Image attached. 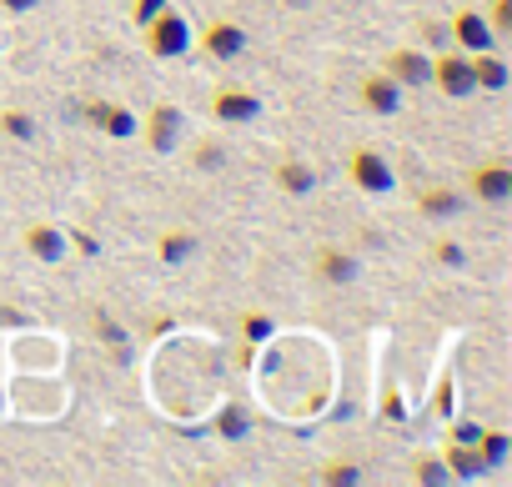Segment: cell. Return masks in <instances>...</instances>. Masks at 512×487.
<instances>
[{
  "instance_id": "obj_1",
  "label": "cell",
  "mask_w": 512,
  "mask_h": 487,
  "mask_svg": "<svg viewBox=\"0 0 512 487\" xmlns=\"http://www.w3.org/2000/svg\"><path fill=\"white\" fill-rule=\"evenodd\" d=\"M136 31H141V46H146L151 61H176V56L191 51V21L171 6V0H166V6H161L146 26H136Z\"/></svg>"
},
{
  "instance_id": "obj_2",
  "label": "cell",
  "mask_w": 512,
  "mask_h": 487,
  "mask_svg": "<svg viewBox=\"0 0 512 487\" xmlns=\"http://www.w3.org/2000/svg\"><path fill=\"white\" fill-rule=\"evenodd\" d=\"M136 131L146 136V146H151L156 156H171V151L181 146L186 116H181V106H176V101H156V106L146 111V121H136Z\"/></svg>"
},
{
  "instance_id": "obj_3",
  "label": "cell",
  "mask_w": 512,
  "mask_h": 487,
  "mask_svg": "<svg viewBox=\"0 0 512 487\" xmlns=\"http://www.w3.org/2000/svg\"><path fill=\"white\" fill-rule=\"evenodd\" d=\"M347 181H352L357 191H367V196H387V191L397 186L387 156L372 151V146H352V151H347Z\"/></svg>"
},
{
  "instance_id": "obj_4",
  "label": "cell",
  "mask_w": 512,
  "mask_h": 487,
  "mask_svg": "<svg viewBox=\"0 0 512 487\" xmlns=\"http://www.w3.org/2000/svg\"><path fill=\"white\" fill-rule=\"evenodd\" d=\"M427 86H437L447 101H462V96H477V86H472V61H467V51H442V56H432V81Z\"/></svg>"
},
{
  "instance_id": "obj_5",
  "label": "cell",
  "mask_w": 512,
  "mask_h": 487,
  "mask_svg": "<svg viewBox=\"0 0 512 487\" xmlns=\"http://www.w3.org/2000/svg\"><path fill=\"white\" fill-rule=\"evenodd\" d=\"M462 181H467V196L482 201V206H502V201L512 196V166H507V161H482V166H472Z\"/></svg>"
},
{
  "instance_id": "obj_6",
  "label": "cell",
  "mask_w": 512,
  "mask_h": 487,
  "mask_svg": "<svg viewBox=\"0 0 512 487\" xmlns=\"http://www.w3.org/2000/svg\"><path fill=\"white\" fill-rule=\"evenodd\" d=\"M211 116L221 126H246V121L262 116V101H256V91H246V86H216L211 91Z\"/></svg>"
},
{
  "instance_id": "obj_7",
  "label": "cell",
  "mask_w": 512,
  "mask_h": 487,
  "mask_svg": "<svg viewBox=\"0 0 512 487\" xmlns=\"http://www.w3.org/2000/svg\"><path fill=\"white\" fill-rule=\"evenodd\" d=\"M21 247H26L36 262L61 267V262H66V252H71V241H66V231H61L56 221H31V226L21 231Z\"/></svg>"
},
{
  "instance_id": "obj_8",
  "label": "cell",
  "mask_w": 512,
  "mask_h": 487,
  "mask_svg": "<svg viewBox=\"0 0 512 487\" xmlns=\"http://www.w3.org/2000/svg\"><path fill=\"white\" fill-rule=\"evenodd\" d=\"M447 36H452V41H457V51H467V56H472V51H497V31H492V26H487V16H482V11H472V6L452 16Z\"/></svg>"
},
{
  "instance_id": "obj_9",
  "label": "cell",
  "mask_w": 512,
  "mask_h": 487,
  "mask_svg": "<svg viewBox=\"0 0 512 487\" xmlns=\"http://www.w3.org/2000/svg\"><path fill=\"white\" fill-rule=\"evenodd\" d=\"M382 71L397 81V86H427L432 81V56L417 51V46H397L382 56Z\"/></svg>"
},
{
  "instance_id": "obj_10",
  "label": "cell",
  "mask_w": 512,
  "mask_h": 487,
  "mask_svg": "<svg viewBox=\"0 0 512 487\" xmlns=\"http://www.w3.org/2000/svg\"><path fill=\"white\" fill-rule=\"evenodd\" d=\"M86 121L96 131H106L111 141H131L136 136V111L121 101H86Z\"/></svg>"
},
{
  "instance_id": "obj_11",
  "label": "cell",
  "mask_w": 512,
  "mask_h": 487,
  "mask_svg": "<svg viewBox=\"0 0 512 487\" xmlns=\"http://www.w3.org/2000/svg\"><path fill=\"white\" fill-rule=\"evenodd\" d=\"M357 96H362V106H367L372 116H397V111H402V86H397L387 71H372V76L357 86Z\"/></svg>"
},
{
  "instance_id": "obj_12",
  "label": "cell",
  "mask_w": 512,
  "mask_h": 487,
  "mask_svg": "<svg viewBox=\"0 0 512 487\" xmlns=\"http://www.w3.org/2000/svg\"><path fill=\"white\" fill-rule=\"evenodd\" d=\"M312 272H317L327 287H352V282H357V257L342 252V247H317V252H312Z\"/></svg>"
},
{
  "instance_id": "obj_13",
  "label": "cell",
  "mask_w": 512,
  "mask_h": 487,
  "mask_svg": "<svg viewBox=\"0 0 512 487\" xmlns=\"http://www.w3.org/2000/svg\"><path fill=\"white\" fill-rule=\"evenodd\" d=\"M201 51H206L211 61H231V56L246 51V31H241L236 21H211V26L201 31Z\"/></svg>"
},
{
  "instance_id": "obj_14",
  "label": "cell",
  "mask_w": 512,
  "mask_h": 487,
  "mask_svg": "<svg viewBox=\"0 0 512 487\" xmlns=\"http://www.w3.org/2000/svg\"><path fill=\"white\" fill-rule=\"evenodd\" d=\"M437 457H442V467H447V477H452V482H477V477L487 472V462L477 457V447H472V442H447Z\"/></svg>"
},
{
  "instance_id": "obj_15",
  "label": "cell",
  "mask_w": 512,
  "mask_h": 487,
  "mask_svg": "<svg viewBox=\"0 0 512 487\" xmlns=\"http://www.w3.org/2000/svg\"><path fill=\"white\" fill-rule=\"evenodd\" d=\"M467 61H472V86L477 91H507L512 71H507V61L497 51H472Z\"/></svg>"
},
{
  "instance_id": "obj_16",
  "label": "cell",
  "mask_w": 512,
  "mask_h": 487,
  "mask_svg": "<svg viewBox=\"0 0 512 487\" xmlns=\"http://www.w3.org/2000/svg\"><path fill=\"white\" fill-rule=\"evenodd\" d=\"M462 191H452V186H427L422 196H417V211L422 216H432V221H452L457 211H462Z\"/></svg>"
},
{
  "instance_id": "obj_17",
  "label": "cell",
  "mask_w": 512,
  "mask_h": 487,
  "mask_svg": "<svg viewBox=\"0 0 512 487\" xmlns=\"http://www.w3.org/2000/svg\"><path fill=\"white\" fill-rule=\"evenodd\" d=\"M156 257H161L166 267H186V262L196 257V236H191V231H181V226L161 231V241H156Z\"/></svg>"
},
{
  "instance_id": "obj_18",
  "label": "cell",
  "mask_w": 512,
  "mask_h": 487,
  "mask_svg": "<svg viewBox=\"0 0 512 487\" xmlns=\"http://www.w3.org/2000/svg\"><path fill=\"white\" fill-rule=\"evenodd\" d=\"M272 181H277L287 196H312V186H317V171H312L307 161H277Z\"/></svg>"
},
{
  "instance_id": "obj_19",
  "label": "cell",
  "mask_w": 512,
  "mask_h": 487,
  "mask_svg": "<svg viewBox=\"0 0 512 487\" xmlns=\"http://www.w3.org/2000/svg\"><path fill=\"white\" fill-rule=\"evenodd\" d=\"M472 447H477V457H482V462H487V472H492V467H502V462H507L512 437H507V432H477V442H472Z\"/></svg>"
},
{
  "instance_id": "obj_20",
  "label": "cell",
  "mask_w": 512,
  "mask_h": 487,
  "mask_svg": "<svg viewBox=\"0 0 512 487\" xmlns=\"http://www.w3.org/2000/svg\"><path fill=\"white\" fill-rule=\"evenodd\" d=\"M272 332H277V322H272L267 312H246V317H241V342H246V347L272 342Z\"/></svg>"
},
{
  "instance_id": "obj_21",
  "label": "cell",
  "mask_w": 512,
  "mask_h": 487,
  "mask_svg": "<svg viewBox=\"0 0 512 487\" xmlns=\"http://www.w3.org/2000/svg\"><path fill=\"white\" fill-rule=\"evenodd\" d=\"M0 136H11V141H31L36 136V121H31V111H0Z\"/></svg>"
},
{
  "instance_id": "obj_22",
  "label": "cell",
  "mask_w": 512,
  "mask_h": 487,
  "mask_svg": "<svg viewBox=\"0 0 512 487\" xmlns=\"http://www.w3.org/2000/svg\"><path fill=\"white\" fill-rule=\"evenodd\" d=\"M432 262H437V267H447V272L467 267V252H462V241H452V236H437V241H432Z\"/></svg>"
},
{
  "instance_id": "obj_23",
  "label": "cell",
  "mask_w": 512,
  "mask_h": 487,
  "mask_svg": "<svg viewBox=\"0 0 512 487\" xmlns=\"http://www.w3.org/2000/svg\"><path fill=\"white\" fill-rule=\"evenodd\" d=\"M412 477H417V482H432V487H442V482H452L437 452H422V457H417V467H412Z\"/></svg>"
},
{
  "instance_id": "obj_24",
  "label": "cell",
  "mask_w": 512,
  "mask_h": 487,
  "mask_svg": "<svg viewBox=\"0 0 512 487\" xmlns=\"http://www.w3.org/2000/svg\"><path fill=\"white\" fill-rule=\"evenodd\" d=\"M322 482H332V487H347V482H362V467H357V462H347V457H332V462L322 467Z\"/></svg>"
},
{
  "instance_id": "obj_25",
  "label": "cell",
  "mask_w": 512,
  "mask_h": 487,
  "mask_svg": "<svg viewBox=\"0 0 512 487\" xmlns=\"http://www.w3.org/2000/svg\"><path fill=\"white\" fill-rule=\"evenodd\" d=\"M96 332H101L106 347H116V357H126V332H121V322H111L106 312H96Z\"/></svg>"
},
{
  "instance_id": "obj_26",
  "label": "cell",
  "mask_w": 512,
  "mask_h": 487,
  "mask_svg": "<svg viewBox=\"0 0 512 487\" xmlns=\"http://www.w3.org/2000/svg\"><path fill=\"white\" fill-rule=\"evenodd\" d=\"M487 26L497 36H512V0H492V11H487Z\"/></svg>"
},
{
  "instance_id": "obj_27",
  "label": "cell",
  "mask_w": 512,
  "mask_h": 487,
  "mask_svg": "<svg viewBox=\"0 0 512 487\" xmlns=\"http://www.w3.org/2000/svg\"><path fill=\"white\" fill-rule=\"evenodd\" d=\"M221 161H226V151H221L216 141H196V166H201V171H216Z\"/></svg>"
},
{
  "instance_id": "obj_28",
  "label": "cell",
  "mask_w": 512,
  "mask_h": 487,
  "mask_svg": "<svg viewBox=\"0 0 512 487\" xmlns=\"http://www.w3.org/2000/svg\"><path fill=\"white\" fill-rule=\"evenodd\" d=\"M161 6H166V0H131V21H136V26H146Z\"/></svg>"
},
{
  "instance_id": "obj_29",
  "label": "cell",
  "mask_w": 512,
  "mask_h": 487,
  "mask_svg": "<svg viewBox=\"0 0 512 487\" xmlns=\"http://www.w3.org/2000/svg\"><path fill=\"white\" fill-rule=\"evenodd\" d=\"M221 432L241 437V432H246V412H236V407H231V412H221Z\"/></svg>"
},
{
  "instance_id": "obj_30",
  "label": "cell",
  "mask_w": 512,
  "mask_h": 487,
  "mask_svg": "<svg viewBox=\"0 0 512 487\" xmlns=\"http://www.w3.org/2000/svg\"><path fill=\"white\" fill-rule=\"evenodd\" d=\"M66 241H71V247H76V252H81V257H96V241H91V236H86V231H71V236H66Z\"/></svg>"
},
{
  "instance_id": "obj_31",
  "label": "cell",
  "mask_w": 512,
  "mask_h": 487,
  "mask_svg": "<svg viewBox=\"0 0 512 487\" xmlns=\"http://www.w3.org/2000/svg\"><path fill=\"white\" fill-rule=\"evenodd\" d=\"M41 0H0V11H11V16H21V11H36Z\"/></svg>"
},
{
  "instance_id": "obj_32",
  "label": "cell",
  "mask_w": 512,
  "mask_h": 487,
  "mask_svg": "<svg viewBox=\"0 0 512 487\" xmlns=\"http://www.w3.org/2000/svg\"><path fill=\"white\" fill-rule=\"evenodd\" d=\"M442 36H447V26H437V21H422V41H427V46H437Z\"/></svg>"
}]
</instances>
